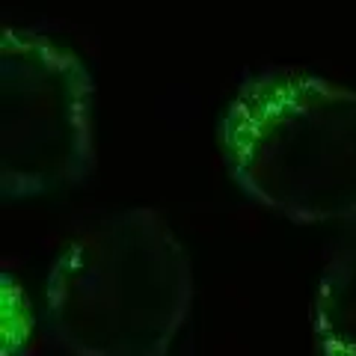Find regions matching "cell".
Here are the masks:
<instances>
[{
	"label": "cell",
	"instance_id": "obj_1",
	"mask_svg": "<svg viewBox=\"0 0 356 356\" xmlns=\"http://www.w3.org/2000/svg\"><path fill=\"white\" fill-rule=\"evenodd\" d=\"M193 303L184 243L154 208L83 222L44 276V332L72 356H166Z\"/></svg>",
	"mask_w": 356,
	"mask_h": 356
},
{
	"label": "cell",
	"instance_id": "obj_2",
	"mask_svg": "<svg viewBox=\"0 0 356 356\" xmlns=\"http://www.w3.org/2000/svg\"><path fill=\"white\" fill-rule=\"evenodd\" d=\"M238 191L297 226L356 217V89L294 65L243 77L217 125Z\"/></svg>",
	"mask_w": 356,
	"mask_h": 356
},
{
	"label": "cell",
	"instance_id": "obj_3",
	"mask_svg": "<svg viewBox=\"0 0 356 356\" xmlns=\"http://www.w3.org/2000/svg\"><path fill=\"white\" fill-rule=\"evenodd\" d=\"M95 81L36 30H0V199L24 202L89 181Z\"/></svg>",
	"mask_w": 356,
	"mask_h": 356
},
{
	"label": "cell",
	"instance_id": "obj_4",
	"mask_svg": "<svg viewBox=\"0 0 356 356\" xmlns=\"http://www.w3.org/2000/svg\"><path fill=\"white\" fill-rule=\"evenodd\" d=\"M315 356H356V217L327 243L312 300Z\"/></svg>",
	"mask_w": 356,
	"mask_h": 356
},
{
	"label": "cell",
	"instance_id": "obj_5",
	"mask_svg": "<svg viewBox=\"0 0 356 356\" xmlns=\"http://www.w3.org/2000/svg\"><path fill=\"white\" fill-rule=\"evenodd\" d=\"M33 306L24 288L9 270H3V356H30Z\"/></svg>",
	"mask_w": 356,
	"mask_h": 356
}]
</instances>
